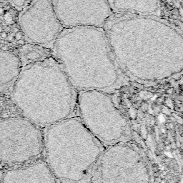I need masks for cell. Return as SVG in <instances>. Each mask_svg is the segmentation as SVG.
Masks as SVG:
<instances>
[{
	"mask_svg": "<svg viewBox=\"0 0 183 183\" xmlns=\"http://www.w3.org/2000/svg\"><path fill=\"white\" fill-rule=\"evenodd\" d=\"M103 29L114 59L128 79L158 82L182 72V32L168 20L113 13Z\"/></svg>",
	"mask_w": 183,
	"mask_h": 183,
	"instance_id": "1",
	"label": "cell"
},
{
	"mask_svg": "<svg viewBox=\"0 0 183 183\" xmlns=\"http://www.w3.org/2000/svg\"><path fill=\"white\" fill-rule=\"evenodd\" d=\"M52 53L78 92L112 93L129 80L117 63L102 27L64 28Z\"/></svg>",
	"mask_w": 183,
	"mask_h": 183,
	"instance_id": "2",
	"label": "cell"
},
{
	"mask_svg": "<svg viewBox=\"0 0 183 183\" xmlns=\"http://www.w3.org/2000/svg\"><path fill=\"white\" fill-rule=\"evenodd\" d=\"M77 94L52 56L26 65L12 90L23 117L42 129L74 117Z\"/></svg>",
	"mask_w": 183,
	"mask_h": 183,
	"instance_id": "3",
	"label": "cell"
},
{
	"mask_svg": "<svg viewBox=\"0 0 183 183\" xmlns=\"http://www.w3.org/2000/svg\"><path fill=\"white\" fill-rule=\"evenodd\" d=\"M43 160L59 183H90L105 148L77 116L43 129Z\"/></svg>",
	"mask_w": 183,
	"mask_h": 183,
	"instance_id": "4",
	"label": "cell"
},
{
	"mask_svg": "<svg viewBox=\"0 0 183 183\" xmlns=\"http://www.w3.org/2000/svg\"><path fill=\"white\" fill-rule=\"evenodd\" d=\"M77 117L94 137L105 147L130 142L132 131L111 93L87 90L77 94Z\"/></svg>",
	"mask_w": 183,
	"mask_h": 183,
	"instance_id": "5",
	"label": "cell"
},
{
	"mask_svg": "<svg viewBox=\"0 0 183 183\" xmlns=\"http://www.w3.org/2000/svg\"><path fill=\"white\" fill-rule=\"evenodd\" d=\"M90 183H152L143 154L130 142L107 146L92 170Z\"/></svg>",
	"mask_w": 183,
	"mask_h": 183,
	"instance_id": "6",
	"label": "cell"
},
{
	"mask_svg": "<svg viewBox=\"0 0 183 183\" xmlns=\"http://www.w3.org/2000/svg\"><path fill=\"white\" fill-rule=\"evenodd\" d=\"M44 133L25 117L0 120V161L22 166L43 156Z\"/></svg>",
	"mask_w": 183,
	"mask_h": 183,
	"instance_id": "7",
	"label": "cell"
},
{
	"mask_svg": "<svg viewBox=\"0 0 183 183\" xmlns=\"http://www.w3.org/2000/svg\"><path fill=\"white\" fill-rule=\"evenodd\" d=\"M23 35L29 43L52 49L63 27L52 0H32L21 17Z\"/></svg>",
	"mask_w": 183,
	"mask_h": 183,
	"instance_id": "8",
	"label": "cell"
},
{
	"mask_svg": "<svg viewBox=\"0 0 183 183\" xmlns=\"http://www.w3.org/2000/svg\"><path fill=\"white\" fill-rule=\"evenodd\" d=\"M54 10L64 28H103L112 12L108 0H52Z\"/></svg>",
	"mask_w": 183,
	"mask_h": 183,
	"instance_id": "9",
	"label": "cell"
},
{
	"mask_svg": "<svg viewBox=\"0 0 183 183\" xmlns=\"http://www.w3.org/2000/svg\"><path fill=\"white\" fill-rule=\"evenodd\" d=\"M2 183H59L43 159L8 170Z\"/></svg>",
	"mask_w": 183,
	"mask_h": 183,
	"instance_id": "10",
	"label": "cell"
},
{
	"mask_svg": "<svg viewBox=\"0 0 183 183\" xmlns=\"http://www.w3.org/2000/svg\"><path fill=\"white\" fill-rule=\"evenodd\" d=\"M113 13L159 16L160 0H108Z\"/></svg>",
	"mask_w": 183,
	"mask_h": 183,
	"instance_id": "11",
	"label": "cell"
},
{
	"mask_svg": "<svg viewBox=\"0 0 183 183\" xmlns=\"http://www.w3.org/2000/svg\"><path fill=\"white\" fill-rule=\"evenodd\" d=\"M20 71V64L17 58H11L0 63V92L7 91L10 88L12 90Z\"/></svg>",
	"mask_w": 183,
	"mask_h": 183,
	"instance_id": "12",
	"label": "cell"
},
{
	"mask_svg": "<svg viewBox=\"0 0 183 183\" xmlns=\"http://www.w3.org/2000/svg\"><path fill=\"white\" fill-rule=\"evenodd\" d=\"M22 56L24 62L29 64L37 62L43 61L52 56V49L44 47L42 46L31 44L22 45Z\"/></svg>",
	"mask_w": 183,
	"mask_h": 183,
	"instance_id": "13",
	"label": "cell"
},
{
	"mask_svg": "<svg viewBox=\"0 0 183 183\" xmlns=\"http://www.w3.org/2000/svg\"><path fill=\"white\" fill-rule=\"evenodd\" d=\"M5 39H7L8 42H12L15 39V34L13 32H10V33L7 34V38Z\"/></svg>",
	"mask_w": 183,
	"mask_h": 183,
	"instance_id": "14",
	"label": "cell"
},
{
	"mask_svg": "<svg viewBox=\"0 0 183 183\" xmlns=\"http://www.w3.org/2000/svg\"><path fill=\"white\" fill-rule=\"evenodd\" d=\"M23 36V33L22 32H17V34L16 35H15V39L19 40V39H21L22 37Z\"/></svg>",
	"mask_w": 183,
	"mask_h": 183,
	"instance_id": "15",
	"label": "cell"
},
{
	"mask_svg": "<svg viewBox=\"0 0 183 183\" xmlns=\"http://www.w3.org/2000/svg\"><path fill=\"white\" fill-rule=\"evenodd\" d=\"M0 34H1L0 36H1V37L2 38V39H6V38H7V32L3 31V32H2Z\"/></svg>",
	"mask_w": 183,
	"mask_h": 183,
	"instance_id": "16",
	"label": "cell"
},
{
	"mask_svg": "<svg viewBox=\"0 0 183 183\" xmlns=\"http://www.w3.org/2000/svg\"><path fill=\"white\" fill-rule=\"evenodd\" d=\"M17 43L18 44V45H22V46L24 45H25V40H23V39H19V40H17Z\"/></svg>",
	"mask_w": 183,
	"mask_h": 183,
	"instance_id": "17",
	"label": "cell"
},
{
	"mask_svg": "<svg viewBox=\"0 0 183 183\" xmlns=\"http://www.w3.org/2000/svg\"><path fill=\"white\" fill-rule=\"evenodd\" d=\"M4 14V9L2 8H0V15H2Z\"/></svg>",
	"mask_w": 183,
	"mask_h": 183,
	"instance_id": "18",
	"label": "cell"
},
{
	"mask_svg": "<svg viewBox=\"0 0 183 183\" xmlns=\"http://www.w3.org/2000/svg\"><path fill=\"white\" fill-rule=\"evenodd\" d=\"M2 49L3 50H7L8 49V47H7V46H3V47H2Z\"/></svg>",
	"mask_w": 183,
	"mask_h": 183,
	"instance_id": "19",
	"label": "cell"
},
{
	"mask_svg": "<svg viewBox=\"0 0 183 183\" xmlns=\"http://www.w3.org/2000/svg\"><path fill=\"white\" fill-rule=\"evenodd\" d=\"M2 32H3V29H2V27H0V33H1Z\"/></svg>",
	"mask_w": 183,
	"mask_h": 183,
	"instance_id": "20",
	"label": "cell"
},
{
	"mask_svg": "<svg viewBox=\"0 0 183 183\" xmlns=\"http://www.w3.org/2000/svg\"><path fill=\"white\" fill-rule=\"evenodd\" d=\"M1 23H2V20L0 19V24H1Z\"/></svg>",
	"mask_w": 183,
	"mask_h": 183,
	"instance_id": "21",
	"label": "cell"
}]
</instances>
